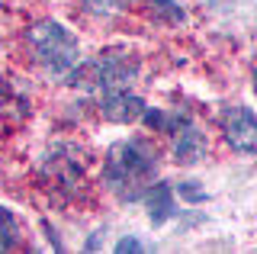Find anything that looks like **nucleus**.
<instances>
[{"label":"nucleus","mask_w":257,"mask_h":254,"mask_svg":"<svg viewBox=\"0 0 257 254\" xmlns=\"http://www.w3.org/2000/svg\"><path fill=\"white\" fill-rule=\"evenodd\" d=\"M219 125H222V136L235 152L241 155H254L257 152V116L247 106H225L219 113Z\"/></svg>","instance_id":"5"},{"label":"nucleus","mask_w":257,"mask_h":254,"mask_svg":"<svg viewBox=\"0 0 257 254\" xmlns=\"http://www.w3.org/2000/svg\"><path fill=\"white\" fill-rule=\"evenodd\" d=\"M145 209H148V219L151 225H164V222H171L177 212V203H174V187L171 184H151L145 190Z\"/></svg>","instance_id":"8"},{"label":"nucleus","mask_w":257,"mask_h":254,"mask_svg":"<svg viewBox=\"0 0 257 254\" xmlns=\"http://www.w3.org/2000/svg\"><path fill=\"white\" fill-rule=\"evenodd\" d=\"M174 193H180V200H187V203H206L209 200V193L196 180H180V184L174 187Z\"/></svg>","instance_id":"13"},{"label":"nucleus","mask_w":257,"mask_h":254,"mask_svg":"<svg viewBox=\"0 0 257 254\" xmlns=\"http://www.w3.org/2000/svg\"><path fill=\"white\" fill-rule=\"evenodd\" d=\"M251 87H254V93H257V68L251 71Z\"/></svg>","instance_id":"15"},{"label":"nucleus","mask_w":257,"mask_h":254,"mask_svg":"<svg viewBox=\"0 0 257 254\" xmlns=\"http://www.w3.org/2000/svg\"><path fill=\"white\" fill-rule=\"evenodd\" d=\"M139 251H151V244L142 241L139 235H125L116 241V254H139Z\"/></svg>","instance_id":"14"},{"label":"nucleus","mask_w":257,"mask_h":254,"mask_svg":"<svg viewBox=\"0 0 257 254\" xmlns=\"http://www.w3.org/2000/svg\"><path fill=\"white\" fill-rule=\"evenodd\" d=\"M0 7H4V0H0Z\"/></svg>","instance_id":"17"},{"label":"nucleus","mask_w":257,"mask_h":254,"mask_svg":"<svg viewBox=\"0 0 257 254\" xmlns=\"http://www.w3.org/2000/svg\"><path fill=\"white\" fill-rule=\"evenodd\" d=\"M20 244V222L7 206H0V251H13Z\"/></svg>","instance_id":"11"},{"label":"nucleus","mask_w":257,"mask_h":254,"mask_svg":"<svg viewBox=\"0 0 257 254\" xmlns=\"http://www.w3.org/2000/svg\"><path fill=\"white\" fill-rule=\"evenodd\" d=\"M206 152H209V142H206V136L193 122H183L180 129L174 132L171 155H174L177 164H196V161L206 158Z\"/></svg>","instance_id":"7"},{"label":"nucleus","mask_w":257,"mask_h":254,"mask_svg":"<svg viewBox=\"0 0 257 254\" xmlns=\"http://www.w3.org/2000/svg\"><path fill=\"white\" fill-rule=\"evenodd\" d=\"M145 113V100L132 90H109L100 93V116L109 119V122L128 125V122H139Z\"/></svg>","instance_id":"6"},{"label":"nucleus","mask_w":257,"mask_h":254,"mask_svg":"<svg viewBox=\"0 0 257 254\" xmlns=\"http://www.w3.org/2000/svg\"><path fill=\"white\" fill-rule=\"evenodd\" d=\"M142 122L148 125V129H155V132H167V136H174V132L180 129L183 122H190V116H187V113H180V109H158V106H145Z\"/></svg>","instance_id":"9"},{"label":"nucleus","mask_w":257,"mask_h":254,"mask_svg":"<svg viewBox=\"0 0 257 254\" xmlns=\"http://www.w3.org/2000/svg\"><path fill=\"white\" fill-rule=\"evenodd\" d=\"M128 4H132V0H80V7H84L90 17H112V13L125 10Z\"/></svg>","instance_id":"12"},{"label":"nucleus","mask_w":257,"mask_h":254,"mask_svg":"<svg viewBox=\"0 0 257 254\" xmlns=\"http://www.w3.org/2000/svg\"><path fill=\"white\" fill-rule=\"evenodd\" d=\"M26 42L39 68L52 77H68L80 61V42L64 23L58 20H39L26 29Z\"/></svg>","instance_id":"3"},{"label":"nucleus","mask_w":257,"mask_h":254,"mask_svg":"<svg viewBox=\"0 0 257 254\" xmlns=\"http://www.w3.org/2000/svg\"><path fill=\"white\" fill-rule=\"evenodd\" d=\"M142 10L148 13L155 23H167V26H180L183 20H187V13H183L180 4H174V0H139Z\"/></svg>","instance_id":"10"},{"label":"nucleus","mask_w":257,"mask_h":254,"mask_svg":"<svg viewBox=\"0 0 257 254\" xmlns=\"http://www.w3.org/2000/svg\"><path fill=\"white\" fill-rule=\"evenodd\" d=\"M209 4H212V7H225V4H228V0H209Z\"/></svg>","instance_id":"16"},{"label":"nucleus","mask_w":257,"mask_h":254,"mask_svg":"<svg viewBox=\"0 0 257 254\" xmlns=\"http://www.w3.org/2000/svg\"><path fill=\"white\" fill-rule=\"evenodd\" d=\"M158 177V152L145 139H122L112 142L103 158V187L116 200L135 203Z\"/></svg>","instance_id":"1"},{"label":"nucleus","mask_w":257,"mask_h":254,"mask_svg":"<svg viewBox=\"0 0 257 254\" xmlns=\"http://www.w3.org/2000/svg\"><path fill=\"white\" fill-rule=\"evenodd\" d=\"M135 77H139V55L125 49H109L90 61H77V68L64 81L100 97V93H109V90H128Z\"/></svg>","instance_id":"2"},{"label":"nucleus","mask_w":257,"mask_h":254,"mask_svg":"<svg viewBox=\"0 0 257 254\" xmlns=\"http://www.w3.org/2000/svg\"><path fill=\"white\" fill-rule=\"evenodd\" d=\"M84 171H87V155L84 148L71 145V142H58L42 155L39 161V174L42 180L64 190H74L77 184H84Z\"/></svg>","instance_id":"4"}]
</instances>
